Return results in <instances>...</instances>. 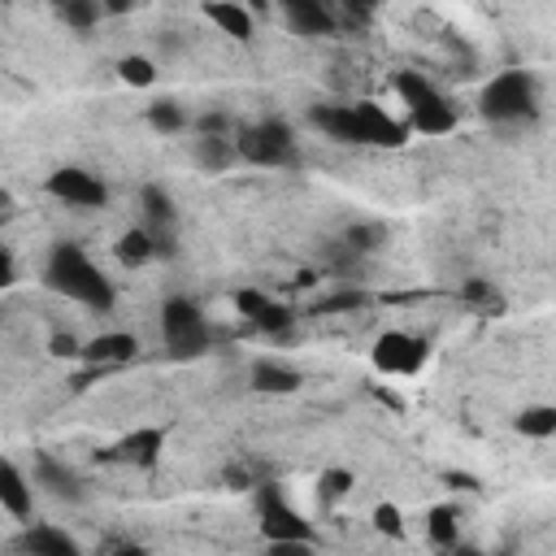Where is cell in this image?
I'll list each match as a JSON object with an SVG mask.
<instances>
[{"mask_svg":"<svg viewBox=\"0 0 556 556\" xmlns=\"http://www.w3.org/2000/svg\"><path fill=\"white\" fill-rule=\"evenodd\" d=\"M43 287L56 291V295H65V300H74V304H87L96 313H109L113 300H117L113 295V282L104 278V269L78 243H70V239L52 243V252L43 261Z\"/></svg>","mask_w":556,"mask_h":556,"instance_id":"cell-1","label":"cell"},{"mask_svg":"<svg viewBox=\"0 0 556 556\" xmlns=\"http://www.w3.org/2000/svg\"><path fill=\"white\" fill-rule=\"evenodd\" d=\"M235 156L261 169H295L300 165V139L291 130V122L282 117H261V122H243L235 135Z\"/></svg>","mask_w":556,"mask_h":556,"instance_id":"cell-2","label":"cell"},{"mask_svg":"<svg viewBox=\"0 0 556 556\" xmlns=\"http://www.w3.org/2000/svg\"><path fill=\"white\" fill-rule=\"evenodd\" d=\"M478 113L495 126H513V122H530L539 117V78L530 70H504L495 74L482 96H478Z\"/></svg>","mask_w":556,"mask_h":556,"instance_id":"cell-3","label":"cell"},{"mask_svg":"<svg viewBox=\"0 0 556 556\" xmlns=\"http://www.w3.org/2000/svg\"><path fill=\"white\" fill-rule=\"evenodd\" d=\"M395 91H400V100H404V109H408V126H413V130H421V135H447V130L456 126L452 100H447L426 74L400 70V74H395Z\"/></svg>","mask_w":556,"mask_h":556,"instance_id":"cell-4","label":"cell"},{"mask_svg":"<svg viewBox=\"0 0 556 556\" xmlns=\"http://www.w3.org/2000/svg\"><path fill=\"white\" fill-rule=\"evenodd\" d=\"M161 339H165L169 356H178V361L200 356V352L213 343V330H208L204 308H200L195 300H187V295L165 300V304H161Z\"/></svg>","mask_w":556,"mask_h":556,"instance_id":"cell-5","label":"cell"},{"mask_svg":"<svg viewBox=\"0 0 556 556\" xmlns=\"http://www.w3.org/2000/svg\"><path fill=\"white\" fill-rule=\"evenodd\" d=\"M256 491V521L265 543H282V539H313V526L287 504V495L278 491V482H261Z\"/></svg>","mask_w":556,"mask_h":556,"instance_id":"cell-6","label":"cell"},{"mask_svg":"<svg viewBox=\"0 0 556 556\" xmlns=\"http://www.w3.org/2000/svg\"><path fill=\"white\" fill-rule=\"evenodd\" d=\"M374 365L382 369V374H421L426 369V361H430V343L421 339V334H408V330H382L378 339H374Z\"/></svg>","mask_w":556,"mask_h":556,"instance_id":"cell-7","label":"cell"},{"mask_svg":"<svg viewBox=\"0 0 556 556\" xmlns=\"http://www.w3.org/2000/svg\"><path fill=\"white\" fill-rule=\"evenodd\" d=\"M43 187H48L52 200H61V204H70V208H100V204L109 200V187H104L91 169H78V165L52 169Z\"/></svg>","mask_w":556,"mask_h":556,"instance_id":"cell-8","label":"cell"},{"mask_svg":"<svg viewBox=\"0 0 556 556\" xmlns=\"http://www.w3.org/2000/svg\"><path fill=\"white\" fill-rule=\"evenodd\" d=\"M165 439H169V430H165V426H139V430L122 434L117 443L100 447L96 456H100V460H113V465H135V469H152V465L161 460V452H165Z\"/></svg>","mask_w":556,"mask_h":556,"instance_id":"cell-9","label":"cell"},{"mask_svg":"<svg viewBox=\"0 0 556 556\" xmlns=\"http://www.w3.org/2000/svg\"><path fill=\"white\" fill-rule=\"evenodd\" d=\"M235 308H239L261 334H269V339H287L291 326H295V313H291L287 304H274V300H269L265 291H256V287L235 291Z\"/></svg>","mask_w":556,"mask_h":556,"instance_id":"cell-10","label":"cell"},{"mask_svg":"<svg viewBox=\"0 0 556 556\" xmlns=\"http://www.w3.org/2000/svg\"><path fill=\"white\" fill-rule=\"evenodd\" d=\"M352 117H356V139L369 143V148H400V143L408 139V126L395 122V117H391L382 104H374V100H356V104H352Z\"/></svg>","mask_w":556,"mask_h":556,"instance_id":"cell-11","label":"cell"},{"mask_svg":"<svg viewBox=\"0 0 556 556\" xmlns=\"http://www.w3.org/2000/svg\"><path fill=\"white\" fill-rule=\"evenodd\" d=\"M13 552L17 556H83L78 539L61 526H48V521H26L13 539Z\"/></svg>","mask_w":556,"mask_h":556,"instance_id":"cell-12","label":"cell"},{"mask_svg":"<svg viewBox=\"0 0 556 556\" xmlns=\"http://www.w3.org/2000/svg\"><path fill=\"white\" fill-rule=\"evenodd\" d=\"M0 508H4L9 517H17L22 526H26L30 513H35V486H30V478H26L9 456H0Z\"/></svg>","mask_w":556,"mask_h":556,"instance_id":"cell-13","label":"cell"},{"mask_svg":"<svg viewBox=\"0 0 556 556\" xmlns=\"http://www.w3.org/2000/svg\"><path fill=\"white\" fill-rule=\"evenodd\" d=\"M135 352H139V339L126 334V330H109V334H96V339L83 343V361L96 365V369L126 365V361H135Z\"/></svg>","mask_w":556,"mask_h":556,"instance_id":"cell-14","label":"cell"},{"mask_svg":"<svg viewBox=\"0 0 556 556\" xmlns=\"http://www.w3.org/2000/svg\"><path fill=\"white\" fill-rule=\"evenodd\" d=\"M248 387H252V391H261V395H291V391H300V374H295L287 361L261 356V361H252Z\"/></svg>","mask_w":556,"mask_h":556,"instance_id":"cell-15","label":"cell"},{"mask_svg":"<svg viewBox=\"0 0 556 556\" xmlns=\"http://www.w3.org/2000/svg\"><path fill=\"white\" fill-rule=\"evenodd\" d=\"M282 17L295 35H330L334 30V13L321 0H282Z\"/></svg>","mask_w":556,"mask_h":556,"instance_id":"cell-16","label":"cell"},{"mask_svg":"<svg viewBox=\"0 0 556 556\" xmlns=\"http://www.w3.org/2000/svg\"><path fill=\"white\" fill-rule=\"evenodd\" d=\"M308 122L334 139V143H361L356 139V117H352V104H313L308 109Z\"/></svg>","mask_w":556,"mask_h":556,"instance_id":"cell-17","label":"cell"},{"mask_svg":"<svg viewBox=\"0 0 556 556\" xmlns=\"http://www.w3.org/2000/svg\"><path fill=\"white\" fill-rule=\"evenodd\" d=\"M139 213H143V230H174V222H178L174 195L165 187H156V182L139 187Z\"/></svg>","mask_w":556,"mask_h":556,"instance_id":"cell-18","label":"cell"},{"mask_svg":"<svg viewBox=\"0 0 556 556\" xmlns=\"http://www.w3.org/2000/svg\"><path fill=\"white\" fill-rule=\"evenodd\" d=\"M35 482L48 486L56 500H83V478H78L70 465L52 460V456H39V460H35Z\"/></svg>","mask_w":556,"mask_h":556,"instance_id":"cell-19","label":"cell"},{"mask_svg":"<svg viewBox=\"0 0 556 556\" xmlns=\"http://www.w3.org/2000/svg\"><path fill=\"white\" fill-rule=\"evenodd\" d=\"M204 17H208L222 35H230V39H252V30H256L252 9L230 4V0H208V4H204Z\"/></svg>","mask_w":556,"mask_h":556,"instance_id":"cell-20","label":"cell"},{"mask_svg":"<svg viewBox=\"0 0 556 556\" xmlns=\"http://www.w3.org/2000/svg\"><path fill=\"white\" fill-rule=\"evenodd\" d=\"M191 161L200 165V169H208V174H226L239 156H235V139H213V135H200L195 143H191Z\"/></svg>","mask_w":556,"mask_h":556,"instance_id":"cell-21","label":"cell"},{"mask_svg":"<svg viewBox=\"0 0 556 556\" xmlns=\"http://www.w3.org/2000/svg\"><path fill=\"white\" fill-rule=\"evenodd\" d=\"M426 534H430L434 547L452 552V547L460 543V513H456V504H434V508L426 513Z\"/></svg>","mask_w":556,"mask_h":556,"instance_id":"cell-22","label":"cell"},{"mask_svg":"<svg viewBox=\"0 0 556 556\" xmlns=\"http://www.w3.org/2000/svg\"><path fill=\"white\" fill-rule=\"evenodd\" d=\"M113 252H117V261H122L126 269H139V265H148V261H156V248H152V235H148L143 226H130V230H122V239L113 243Z\"/></svg>","mask_w":556,"mask_h":556,"instance_id":"cell-23","label":"cell"},{"mask_svg":"<svg viewBox=\"0 0 556 556\" xmlns=\"http://www.w3.org/2000/svg\"><path fill=\"white\" fill-rule=\"evenodd\" d=\"M513 430L526 439H552L556 434V404H530L513 417Z\"/></svg>","mask_w":556,"mask_h":556,"instance_id":"cell-24","label":"cell"},{"mask_svg":"<svg viewBox=\"0 0 556 556\" xmlns=\"http://www.w3.org/2000/svg\"><path fill=\"white\" fill-rule=\"evenodd\" d=\"M148 126H152L156 135H178V130L187 126V109H182L178 100L161 96V100L148 104Z\"/></svg>","mask_w":556,"mask_h":556,"instance_id":"cell-25","label":"cell"},{"mask_svg":"<svg viewBox=\"0 0 556 556\" xmlns=\"http://www.w3.org/2000/svg\"><path fill=\"white\" fill-rule=\"evenodd\" d=\"M356 486V478H352V469H321L317 473V500H321V508H334L339 500H348V491Z\"/></svg>","mask_w":556,"mask_h":556,"instance_id":"cell-26","label":"cell"},{"mask_svg":"<svg viewBox=\"0 0 556 556\" xmlns=\"http://www.w3.org/2000/svg\"><path fill=\"white\" fill-rule=\"evenodd\" d=\"M352 256H365V252H378L382 243H387V226H378V222H365V226H348L343 230V239H339Z\"/></svg>","mask_w":556,"mask_h":556,"instance_id":"cell-27","label":"cell"},{"mask_svg":"<svg viewBox=\"0 0 556 556\" xmlns=\"http://www.w3.org/2000/svg\"><path fill=\"white\" fill-rule=\"evenodd\" d=\"M56 17L65 26H74V30H91L104 17V4H96V0H61L56 4Z\"/></svg>","mask_w":556,"mask_h":556,"instance_id":"cell-28","label":"cell"},{"mask_svg":"<svg viewBox=\"0 0 556 556\" xmlns=\"http://www.w3.org/2000/svg\"><path fill=\"white\" fill-rule=\"evenodd\" d=\"M117 78H122L126 87H152V83H156V65H152L148 56L130 52V56L117 61Z\"/></svg>","mask_w":556,"mask_h":556,"instance_id":"cell-29","label":"cell"},{"mask_svg":"<svg viewBox=\"0 0 556 556\" xmlns=\"http://www.w3.org/2000/svg\"><path fill=\"white\" fill-rule=\"evenodd\" d=\"M460 300H465V304H478V308H491V313H500V308H504V295H500V291H495V282H486V278H465Z\"/></svg>","mask_w":556,"mask_h":556,"instance_id":"cell-30","label":"cell"},{"mask_svg":"<svg viewBox=\"0 0 556 556\" xmlns=\"http://www.w3.org/2000/svg\"><path fill=\"white\" fill-rule=\"evenodd\" d=\"M369 521H374L378 534H387V539H404V513H400L395 504H374Z\"/></svg>","mask_w":556,"mask_h":556,"instance_id":"cell-31","label":"cell"},{"mask_svg":"<svg viewBox=\"0 0 556 556\" xmlns=\"http://www.w3.org/2000/svg\"><path fill=\"white\" fill-rule=\"evenodd\" d=\"M200 135H213V139H230V113L213 109V113H200Z\"/></svg>","mask_w":556,"mask_h":556,"instance_id":"cell-32","label":"cell"},{"mask_svg":"<svg viewBox=\"0 0 556 556\" xmlns=\"http://www.w3.org/2000/svg\"><path fill=\"white\" fill-rule=\"evenodd\" d=\"M48 352H52L56 361H74V356H83V343H78L74 334H65V330H56V334L48 339Z\"/></svg>","mask_w":556,"mask_h":556,"instance_id":"cell-33","label":"cell"},{"mask_svg":"<svg viewBox=\"0 0 556 556\" xmlns=\"http://www.w3.org/2000/svg\"><path fill=\"white\" fill-rule=\"evenodd\" d=\"M361 304H365V295H361V291H334L330 300L313 304V313H334V308H361Z\"/></svg>","mask_w":556,"mask_h":556,"instance_id":"cell-34","label":"cell"},{"mask_svg":"<svg viewBox=\"0 0 556 556\" xmlns=\"http://www.w3.org/2000/svg\"><path fill=\"white\" fill-rule=\"evenodd\" d=\"M265 556H313V539H282V543H269Z\"/></svg>","mask_w":556,"mask_h":556,"instance_id":"cell-35","label":"cell"},{"mask_svg":"<svg viewBox=\"0 0 556 556\" xmlns=\"http://www.w3.org/2000/svg\"><path fill=\"white\" fill-rule=\"evenodd\" d=\"M17 278V265H13V252L0 243V287H9Z\"/></svg>","mask_w":556,"mask_h":556,"instance_id":"cell-36","label":"cell"},{"mask_svg":"<svg viewBox=\"0 0 556 556\" xmlns=\"http://www.w3.org/2000/svg\"><path fill=\"white\" fill-rule=\"evenodd\" d=\"M443 482H447V486H460V491H473V486H478V478H473V473H460V469H447Z\"/></svg>","mask_w":556,"mask_h":556,"instance_id":"cell-37","label":"cell"},{"mask_svg":"<svg viewBox=\"0 0 556 556\" xmlns=\"http://www.w3.org/2000/svg\"><path fill=\"white\" fill-rule=\"evenodd\" d=\"M109 556H152V552H148V547H139V543H117Z\"/></svg>","mask_w":556,"mask_h":556,"instance_id":"cell-38","label":"cell"},{"mask_svg":"<svg viewBox=\"0 0 556 556\" xmlns=\"http://www.w3.org/2000/svg\"><path fill=\"white\" fill-rule=\"evenodd\" d=\"M447 556H482V552H478V547H469V543H456Z\"/></svg>","mask_w":556,"mask_h":556,"instance_id":"cell-39","label":"cell"}]
</instances>
